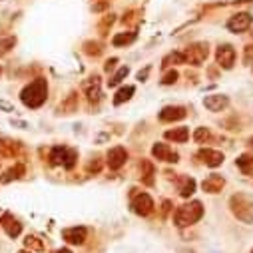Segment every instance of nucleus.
Wrapping results in <instances>:
<instances>
[{"label": "nucleus", "mask_w": 253, "mask_h": 253, "mask_svg": "<svg viewBox=\"0 0 253 253\" xmlns=\"http://www.w3.org/2000/svg\"><path fill=\"white\" fill-rule=\"evenodd\" d=\"M46 92H48L46 80L38 78V80H34L32 84H28V86L22 90L20 98H22L24 106H28V108H38V106H42V104L46 102Z\"/></svg>", "instance_id": "obj_1"}, {"label": "nucleus", "mask_w": 253, "mask_h": 253, "mask_svg": "<svg viewBox=\"0 0 253 253\" xmlns=\"http://www.w3.org/2000/svg\"><path fill=\"white\" fill-rule=\"evenodd\" d=\"M202 215H204V208H202V204H200V202H192V204H185V206L177 208L173 219H175V225L183 227V225H192V223H196Z\"/></svg>", "instance_id": "obj_2"}, {"label": "nucleus", "mask_w": 253, "mask_h": 253, "mask_svg": "<svg viewBox=\"0 0 253 253\" xmlns=\"http://www.w3.org/2000/svg\"><path fill=\"white\" fill-rule=\"evenodd\" d=\"M231 208H233V213H235L241 221H245V223L253 221V206H251L243 196H233V198H231Z\"/></svg>", "instance_id": "obj_3"}, {"label": "nucleus", "mask_w": 253, "mask_h": 253, "mask_svg": "<svg viewBox=\"0 0 253 253\" xmlns=\"http://www.w3.org/2000/svg\"><path fill=\"white\" fill-rule=\"evenodd\" d=\"M208 44H194V46H189L185 52H183V56H185V62H189V64H196V66H200L202 62L208 58Z\"/></svg>", "instance_id": "obj_4"}, {"label": "nucleus", "mask_w": 253, "mask_h": 253, "mask_svg": "<svg viewBox=\"0 0 253 253\" xmlns=\"http://www.w3.org/2000/svg\"><path fill=\"white\" fill-rule=\"evenodd\" d=\"M132 210L138 213V215H150L154 211V202L148 194H140L132 200Z\"/></svg>", "instance_id": "obj_5"}, {"label": "nucleus", "mask_w": 253, "mask_h": 253, "mask_svg": "<svg viewBox=\"0 0 253 253\" xmlns=\"http://www.w3.org/2000/svg\"><path fill=\"white\" fill-rule=\"evenodd\" d=\"M251 22H253V16L247 14V12H241V14H235V16L227 22V28H229L231 32H243V30H247V28L251 26Z\"/></svg>", "instance_id": "obj_6"}, {"label": "nucleus", "mask_w": 253, "mask_h": 253, "mask_svg": "<svg viewBox=\"0 0 253 253\" xmlns=\"http://www.w3.org/2000/svg\"><path fill=\"white\" fill-rule=\"evenodd\" d=\"M217 62H219V66H223V68L229 70L233 66V62H235V50H233V46H229V44L219 46L217 48Z\"/></svg>", "instance_id": "obj_7"}, {"label": "nucleus", "mask_w": 253, "mask_h": 253, "mask_svg": "<svg viewBox=\"0 0 253 253\" xmlns=\"http://www.w3.org/2000/svg\"><path fill=\"white\" fill-rule=\"evenodd\" d=\"M126 160H128V152H126L124 148H114L108 154V166H110V169H120L126 164Z\"/></svg>", "instance_id": "obj_8"}, {"label": "nucleus", "mask_w": 253, "mask_h": 253, "mask_svg": "<svg viewBox=\"0 0 253 253\" xmlns=\"http://www.w3.org/2000/svg\"><path fill=\"white\" fill-rule=\"evenodd\" d=\"M200 158H202V162H204L206 166H210V168H217V166H221V162H223V154L217 152V150H211V148L202 150V152H200Z\"/></svg>", "instance_id": "obj_9"}, {"label": "nucleus", "mask_w": 253, "mask_h": 253, "mask_svg": "<svg viewBox=\"0 0 253 253\" xmlns=\"http://www.w3.org/2000/svg\"><path fill=\"white\" fill-rule=\"evenodd\" d=\"M223 183H225V181H223V177H221V175L211 173V175H208V177L204 179L202 187H204V192H208V194H217V192H221Z\"/></svg>", "instance_id": "obj_10"}, {"label": "nucleus", "mask_w": 253, "mask_h": 253, "mask_svg": "<svg viewBox=\"0 0 253 253\" xmlns=\"http://www.w3.org/2000/svg\"><path fill=\"white\" fill-rule=\"evenodd\" d=\"M227 104H229V100H227L225 96H221V94L208 96V98L204 100V106H206L210 112H221L223 108H227Z\"/></svg>", "instance_id": "obj_11"}, {"label": "nucleus", "mask_w": 253, "mask_h": 253, "mask_svg": "<svg viewBox=\"0 0 253 253\" xmlns=\"http://www.w3.org/2000/svg\"><path fill=\"white\" fill-rule=\"evenodd\" d=\"M62 237H64L68 243L80 245V243H84V239H86V229H84V227H70V229L62 231Z\"/></svg>", "instance_id": "obj_12"}, {"label": "nucleus", "mask_w": 253, "mask_h": 253, "mask_svg": "<svg viewBox=\"0 0 253 253\" xmlns=\"http://www.w3.org/2000/svg\"><path fill=\"white\" fill-rule=\"evenodd\" d=\"M181 118H185V108H179V106H169V108H164L160 112L162 122H175V120H181Z\"/></svg>", "instance_id": "obj_13"}, {"label": "nucleus", "mask_w": 253, "mask_h": 253, "mask_svg": "<svg viewBox=\"0 0 253 253\" xmlns=\"http://www.w3.org/2000/svg\"><path fill=\"white\" fill-rule=\"evenodd\" d=\"M152 154L158 160H162V162H177V154L173 150H169L166 144H156L154 150H152Z\"/></svg>", "instance_id": "obj_14"}, {"label": "nucleus", "mask_w": 253, "mask_h": 253, "mask_svg": "<svg viewBox=\"0 0 253 253\" xmlns=\"http://www.w3.org/2000/svg\"><path fill=\"white\" fill-rule=\"evenodd\" d=\"M2 227L6 229V233H8L10 237L20 235V231H22V225H20L10 213H4V217H2Z\"/></svg>", "instance_id": "obj_15"}, {"label": "nucleus", "mask_w": 253, "mask_h": 253, "mask_svg": "<svg viewBox=\"0 0 253 253\" xmlns=\"http://www.w3.org/2000/svg\"><path fill=\"white\" fill-rule=\"evenodd\" d=\"M194 192H196V181H194L192 177H187V175L179 177V194H181L183 198H189Z\"/></svg>", "instance_id": "obj_16"}, {"label": "nucleus", "mask_w": 253, "mask_h": 253, "mask_svg": "<svg viewBox=\"0 0 253 253\" xmlns=\"http://www.w3.org/2000/svg\"><path fill=\"white\" fill-rule=\"evenodd\" d=\"M166 138H168V140H173V142L183 144V142L189 138V132H187V128H175V130L166 132Z\"/></svg>", "instance_id": "obj_17"}, {"label": "nucleus", "mask_w": 253, "mask_h": 253, "mask_svg": "<svg viewBox=\"0 0 253 253\" xmlns=\"http://www.w3.org/2000/svg\"><path fill=\"white\" fill-rule=\"evenodd\" d=\"M66 154H68V150H66L64 146H56V148H52V152H50V162H52V164H64Z\"/></svg>", "instance_id": "obj_18"}, {"label": "nucleus", "mask_w": 253, "mask_h": 253, "mask_svg": "<svg viewBox=\"0 0 253 253\" xmlns=\"http://www.w3.org/2000/svg\"><path fill=\"white\" fill-rule=\"evenodd\" d=\"M237 166L245 175H253V156H241L237 160Z\"/></svg>", "instance_id": "obj_19"}, {"label": "nucleus", "mask_w": 253, "mask_h": 253, "mask_svg": "<svg viewBox=\"0 0 253 253\" xmlns=\"http://www.w3.org/2000/svg\"><path fill=\"white\" fill-rule=\"evenodd\" d=\"M132 94H134V86H126V88L118 90V94H116V98H114V104H116V106L124 104L126 100H130V98H132Z\"/></svg>", "instance_id": "obj_20"}, {"label": "nucleus", "mask_w": 253, "mask_h": 253, "mask_svg": "<svg viewBox=\"0 0 253 253\" xmlns=\"http://www.w3.org/2000/svg\"><path fill=\"white\" fill-rule=\"evenodd\" d=\"M183 62H185L183 52H173V54H169V56H166V58H164V66H171V64H183Z\"/></svg>", "instance_id": "obj_21"}, {"label": "nucleus", "mask_w": 253, "mask_h": 253, "mask_svg": "<svg viewBox=\"0 0 253 253\" xmlns=\"http://www.w3.org/2000/svg\"><path fill=\"white\" fill-rule=\"evenodd\" d=\"M22 173H24V166H16V168L8 169L4 177H0V183H6V181H10V179H16V177H20Z\"/></svg>", "instance_id": "obj_22"}, {"label": "nucleus", "mask_w": 253, "mask_h": 253, "mask_svg": "<svg viewBox=\"0 0 253 253\" xmlns=\"http://www.w3.org/2000/svg\"><path fill=\"white\" fill-rule=\"evenodd\" d=\"M134 38H136V34H134V32H128V34H118V36H114L112 44H114V46H122V44H130V42H134Z\"/></svg>", "instance_id": "obj_23"}, {"label": "nucleus", "mask_w": 253, "mask_h": 253, "mask_svg": "<svg viewBox=\"0 0 253 253\" xmlns=\"http://www.w3.org/2000/svg\"><path fill=\"white\" fill-rule=\"evenodd\" d=\"M126 76H128V68H120L118 74H116L112 80H108V86H116V84H120L122 78H126Z\"/></svg>", "instance_id": "obj_24"}, {"label": "nucleus", "mask_w": 253, "mask_h": 253, "mask_svg": "<svg viewBox=\"0 0 253 253\" xmlns=\"http://www.w3.org/2000/svg\"><path fill=\"white\" fill-rule=\"evenodd\" d=\"M74 164H76V152H74V150H68L66 160H64V168H66V169H72Z\"/></svg>", "instance_id": "obj_25"}, {"label": "nucleus", "mask_w": 253, "mask_h": 253, "mask_svg": "<svg viewBox=\"0 0 253 253\" xmlns=\"http://www.w3.org/2000/svg\"><path fill=\"white\" fill-rule=\"evenodd\" d=\"M24 243H26V247H30V249H38V251L42 249V243H40L36 237H26Z\"/></svg>", "instance_id": "obj_26"}, {"label": "nucleus", "mask_w": 253, "mask_h": 253, "mask_svg": "<svg viewBox=\"0 0 253 253\" xmlns=\"http://www.w3.org/2000/svg\"><path fill=\"white\" fill-rule=\"evenodd\" d=\"M194 138H196V142H198V144H202L204 140H208V138H210V132H208L206 128H200V130L196 132V136H194Z\"/></svg>", "instance_id": "obj_27"}, {"label": "nucleus", "mask_w": 253, "mask_h": 253, "mask_svg": "<svg viewBox=\"0 0 253 253\" xmlns=\"http://www.w3.org/2000/svg\"><path fill=\"white\" fill-rule=\"evenodd\" d=\"M175 80H177V72H175V70H171L169 74H166V76H164L162 84H173Z\"/></svg>", "instance_id": "obj_28"}, {"label": "nucleus", "mask_w": 253, "mask_h": 253, "mask_svg": "<svg viewBox=\"0 0 253 253\" xmlns=\"http://www.w3.org/2000/svg\"><path fill=\"white\" fill-rule=\"evenodd\" d=\"M114 64H116V60H110V62H108V64H106V70L110 72V70L114 68Z\"/></svg>", "instance_id": "obj_29"}, {"label": "nucleus", "mask_w": 253, "mask_h": 253, "mask_svg": "<svg viewBox=\"0 0 253 253\" xmlns=\"http://www.w3.org/2000/svg\"><path fill=\"white\" fill-rule=\"evenodd\" d=\"M54 253H72V251H70V249H56Z\"/></svg>", "instance_id": "obj_30"}, {"label": "nucleus", "mask_w": 253, "mask_h": 253, "mask_svg": "<svg viewBox=\"0 0 253 253\" xmlns=\"http://www.w3.org/2000/svg\"><path fill=\"white\" fill-rule=\"evenodd\" d=\"M20 253H28V251H20ZM30 253H32V251H30Z\"/></svg>", "instance_id": "obj_31"}, {"label": "nucleus", "mask_w": 253, "mask_h": 253, "mask_svg": "<svg viewBox=\"0 0 253 253\" xmlns=\"http://www.w3.org/2000/svg\"><path fill=\"white\" fill-rule=\"evenodd\" d=\"M251 253H253V251H251Z\"/></svg>", "instance_id": "obj_32"}]
</instances>
